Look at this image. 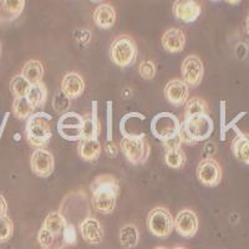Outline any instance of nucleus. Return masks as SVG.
Returning a JSON list of instances; mask_svg holds the SVG:
<instances>
[{
	"instance_id": "f257e3e1",
	"label": "nucleus",
	"mask_w": 249,
	"mask_h": 249,
	"mask_svg": "<svg viewBox=\"0 0 249 249\" xmlns=\"http://www.w3.org/2000/svg\"><path fill=\"white\" fill-rule=\"evenodd\" d=\"M91 203L95 211L102 214H111L115 211L120 184L112 175H100L90 184Z\"/></svg>"
},
{
	"instance_id": "f03ea898",
	"label": "nucleus",
	"mask_w": 249,
	"mask_h": 249,
	"mask_svg": "<svg viewBox=\"0 0 249 249\" xmlns=\"http://www.w3.org/2000/svg\"><path fill=\"white\" fill-rule=\"evenodd\" d=\"M214 132V122L208 113L184 116L179 128L182 143L192 144L210 139Z\"/></svg>"
},
{
	"instance_id": "7ed1b4c3",
	"label": "nucleus",
	"mask_w": 249,
	"mask_h": 249,
	"mask_svg": "<svg viewBox=\"0 0 249 249\" xmlns=\"http://www.w3.org/2000/svg\"><path fill=\"white\" fill-rule=\"evenodd\" d=\"M51 116L46 112H34L26 120L25 140L34 150L48 147L53 132H51Z\"/></svg>"
},
{
	"instance_id": "20e7f679",
	"label": "nucleus",
	"mask_w": 249,
	"mask_h": 249,
	"mask_svg": "<svg viewBox=\"0 0 249 249\" xmlns=\"http://www.w3.org/2000/svg\"><path fill=\"white\" fill-rule=\"evenodd\" d=\"M120 150L131 164L140 166L147 162L151 146L144 133L126 132L120 141Z\"/></svg>"
},
{
	"instance_id": "39448f33",
	"label": "nucleus",
	"mask_w": 249,
	"mask_h": 249,
	"mask_svg": "<svg viewBox=\"0 0 249 249\" xmlns=\"http://www.w3.org/2000/svg\"><path fill=\"white\" fill-rule=\"evenodd\" d=\"M136 40L131 35L121 34L113 39L110 46V57L116 66L121 69H127L132 66L137 60Z\"/></svg>"
},
{
	"instance_id": "423d86ee",
	"label": "nucleus",
	"mask_w": 249,
	"mask_h": 249,
	"mask_svg": "<svg viewBox=\"0 0 249 249\" xmlns=\"http://www.w3.org/2000/svg\"><path fill=\"white\" fill-rule=\"evenodd\" d=\"M147 227L155 237L167 238L172 234L175 221L167 208L156 207L148 213Z\"/></svg>"
},
{
	"instance_id": "0eeeda50",
	"label": "nucleus",
	"mask_w": 249,
	"mask_h": 249,
	"mask_svg": "<svg viewBox=\"0 0 249 249\" xmlns=\"http://www.w3.org/2000/svg\"><path fill=\"white\" fill-rule=\"evenodd\" d=\"M181 122L172 112L157 113L151 121V132L160 141H166L179 132Z\"/></svg>"
},
{
	"instance_id": "6e6552de",
	"label": "nucleus",
	"mask_w": 249,
	"mask_h": 249,
	"mask_svg": "<svg viewBox=\"0 0 249 249\" xmlns=\"http://www.w3.org/2000/svg\"><path fill=\"white\" fill-rule=\"evenodd\" d=\"M85 117L77 112H65L57 121V132L64 140L68 141H80L82 140Z\"/></svg>"
},
{
	"instance_id": "1a4fd4ad",
	"label": "nucleus",
	"mask_w": 249,
	"mask_h": 249,
	"mask_svg": "<svg viewBox=\"0 0 249 249\" xmlns=\"http://www.w3.org/2000/svg\"><path fill=\"white\" fill-rule=\"evenodd\" d=\"M196 173L199 182L206 187H217L221 183L222 177H223L221 164L213 157H207L202 160L197 166Z\"/></svg>"
},
{
	"instance_id": "9d476101",
	"label": "nucleus",
	"mask_w": 249,
	"mask_h": 249,
	"mask_svg": "<svg viewBox=\"0 0 249 249\" xmlns=\"http://www.w3.org/2000/svg\"><path fill=\"white\" fill-rule=\"evenodd\" d=\"M181 75L187 85L197 88L204 76V65L201 57L197 55H188L182 62Z\"/></svg>"
},
{
	"instance_id": "9b49d317",
	"label": "nucleus",
	"mask_w": 249,
	"mask_h": 249,
	"mask_svg": "<svg viewBox=\"0 0 249 249\" xmlns=\"http://www.w3.org/2000/svg\"><path fill=\"white\" fill-rule=\"evenodd\" d=\"M172 13L176 19L186 24L195 23L202 14L201 0H175Z\"/></svg>"
},
{
	"instance_id": "f8f14e48",
	"label": "nucleus",
	"mask_w": 249,
	"mask_h": 249,
	"mask_svg": "<svg viewBox=\"0 0 249 249\" xmlns=\"http://www.w3.org/2000/svg\"><path fill=\"white\" fill-rule=\"evenodd\" d=\"M30 166L34 175H36L37 177L46 178L53 175L55 170L54 155L46 148L34 150L30 159Z\"/></svg>"
},
{
	"instance_id": "ddd939ff",
	"label": "nucleus",
	"mask_w": 249,
	"mask_h": 249,
	"mask_svg": "<svg viewBox=\"0 0 249 249\" xmlns=\"http://www.w3.org/2000/svg\"><path fill=\"white\" fill-rule=\"evenodd\" d=\"M175 230L181 237L192 238L195 237L197 231H198V217L193 211L182 210L178 214L176 215L175 219Z\"/></svg>"
},
{
	"instance_id": "4468645a",
	"label": "nucleus",
	"mask_w": 249,
	"mask_h": 249,
	"mask_svg": "<svg viewBox=\"0 0 249 249\" xmlns=\"http://www.w3.org/2000/svg\"><path fill=\"white\" fill-rule=\"evenodd\" d=\"M163 93L171 105L182 106L188 101L190 90H188V85L183 80L173 79L166 84Z\"/></svg>"
},
{
	"instance_id": "2eb2a0df",
	"label": "nucleus",
	"mask_w": 249,
	"mask_h": 249,
	"mask_svg": "<svg viewBox=\"0 0 249 249\" xmlns=\"http://www.w3.org/2000/svg\"><path fill=\"white\" fill-rule=\"evenodd\" d=\"M80 233H81L84 241L92 246L101 244L104 237H105V232H104V228L99 219L92 217H86L80 223Z\"/></svg>"
},
{
	"instance_id": "dca6fc26",
	"label": "nucleus",
	"mask_w": 249,
	"mask_h": 249,
	"mask_svg": "<svg viewBox=\"0 0 249 249\" xmlns=\"http://www.w3.org/2000/svg\"><path fill=\"white\" fill-rule=\"evenodd\" d=\"M85 80L79 72L71 71L64 75L61 80V88L60 90L65 93L70 100L79 99L84 91H85Z\"/></svg>"
},
{
	"instance_id": "f3484780",
	"label": "nucleus",
	"mask_w": 249,
	"mask_h": 249,
	"mask_svg": "<svg viewBox=\"0 0 249 249\" xmlns=\"http://www.w3.org/2000/svg\"><path fill=\"white\" fill-rule=\"evenodd\" d=\"M187 39L183 31L178 28H170L164 31L161 37L162 48L170 53V54H177L184 50Z\"/></svg>"
},
{
	"instance_id": "a211bd4d",
	"label": "nucleus",
	"mask_w": 249,
	"mask_h": 249,
	"mask_svg": "<svg viewBox=\"0 0 249 249\" xmlns=\"http://www.w3.org/2000/svg\"><path fill=\"white\" fill-rule=\"evenodd\" d=\"M117 20L116 9L110 3H101L93 12V23L100 29H111Z\"/></svg>"
},
{
	"instance_id": "6ab92c4d",
	"label": "nucleus",
	"mask_w": 249,
	"mask_h": 249,
	"mask_svg": "<svg viewBox=\"0 0 249 249\" xmlns=\"http://www.w3.org/2000/svg\"><path fill=\"white\" fill-rule=\"evenodd\" d=\"M25 0H0V24L12 23L23 14Z\"/></svg>"
},
{
	"instance_id": "aec40b11",
	"label": "nucleus",
	"mask_w": 249,
	"mask_h": 249,
	"mask_svg": "<svg viewBox=\"0 0 249 249\" xmlns=\"http://www.w3.org/2000/svg\"><path fill=\"white\" fill-rule=\"evenodd\" d=\"M101 143L99 139H82L79 141L77 152L79 156L86 162H95L101 155Z\"/></svg>"
},
{
	"instance_id": "412c9836",
	"label": "nucleus",
	"mask_w": 249,
	"mask_h": 249,
	"mask_svg": "<svg viewBox=\"0 0 249 249\" xmlns=\"http://www.w3.org/2000/svg\"><path fill=\"white\" fill-rule=\"evenodd\" d=\"M235 131H237V136L234 137L231 146L232 153L235 160L249 166V137L237 128Z\"/></svg>"
},
{
	"instance_id": "4be33fe9",
	"label": "nucleus",
	"mask_w": 249,
	"mask_h": 249,
	"mask_svg": "<svg viewBox=\"0 0 249 249\" xmlns=\"http://www.w3.org/2000/svg\"><path fill=\"white\" fill-rule=\"evenodd\" d=\"M66 224H68V221L66 218L64 217L60 211H56V212H50L45 217L43 222V227L45 230H48L49 232H51L53 234H55L56 237L62 238V232L65 230Z\"/></svg>"
},
{
	"instance_id": "5701e85b",
	"label": "nucleus",
	"mask_w": 249,
	"mask_h": 249,
	"mask_svg": "<svg viewBox=\"0 0 249 249\" xmlns=\"http://www.w3.org/2000/svg\"><path fill=\"white\" fill-rule=\"evenodd\" d=\"M20 74L23 75L31 85L33 84H37V82L43 81L44 76V65L41 64V61L39 60H29L25 62V65L21 69V72Z\"/></svg>"
},
{
	"instance_id": "b1692460",
	"label": "nucleus",
	"mask_w": 249,
	"mask_h": 249,
	"mask_svg": "<svg viewBox=\"0 0 249 249\" xmlns=\"http://www.w3.org/2000/svg\"><path fill=\"white\" fill-rule=\"evenodd\" d=\"M25 97L34 108L41 107V106L45 105L46 100H48V89H46L45 84L41 81L30 85V89H29Z\"/></svg>"
},
{
	"instance_id": "393cba45",
	"label": "nucleus",
	"mask_w": 249,
	"mask_h": 249,
	"mask_svg": "<svg viewBox=\"0 0 249 249\" xmlns=\"http://www.w3.org/2000/svg\"><path fill=\"white\" fill-rule=\"evenodd\" d=\"M120 244L124 247V249H131L139 244L140 241V232L135 224H124L120 230L119 234Z\"/></svg>"
},
{
	"instance_id": "a878e982",
	"label": "nucleus",
	"mask_w": 249,
	"mask_h": 249,
	"mask_svg": "<svg viewBox=\"0 0 249 249\" xmlns=\"http://www.w3.org/2000/svg\"><path fill=\"white\" fill-rule=\"evenodd\" d=\"M35 112V108L30 105L25 96L15 97L13 102V113L18 120H28Z\"/></svg>"
},
{
	"instance_id": "bb28decb",
	"label": "nucleus",
	"mask_w": 249,
	"mask_h": 249,
	"mask_svg": "<svg viewBox=\"0 0 249 249\" xmlns=\"http://www.w3.org/2000/svg\"><path fill=\"white\" fill-rule=\"evenodd\" d=\"M186 161H187L186 152H184L181 147L166 151V155H164V162H166V164H167L170 168L179 170V168L184 167Z\"/></svg>"
},
{
	"instance_id": "cd10ccee",
	"label": "nucleus",
	"mask_w": 249,
	"mask_h": 249,
	"mask_svg": "<svg viewBox=\"0 0 249 249\" xmlns=\"http://www.w3.org/2000/svg\"><path fill=\"white\" fill-rule=\"evenodd\" d=\"M210 107L206 100L201 97H192L186 102L184 107V116H192V115H201V113H208Z\"/></svg>"
},
{
	"instance_id": "c85d7f7f",
	"label": "nucleus",
	"mask_w": 249,
	"mask_h": 249,
	"mask_svg": "<svg viewBox=\"0 0 249 249\" xmlns=\"http://www.w3.org/2000/svg\"><path fill=\"white\" fill-rule=\"evenodd\" d=\"M30 82L25 79L21 74L15 75L10 81V90L15 97H24L26 96L29 89H30Z\"/></svg>"
},
{
	"instance_id": "c756f323",
	"label": "nucleus",
	"mask_w": 249,
	"mask_h": 249,
	"mask_svg": "<svg viewBox=\"0 0 249 249\" xmlns=\"http://www.w3.org/2000/svg\"><path fill=\"white\" fill-rule=\"evenodd\" d=\"M60 238L61 237H56L55 234L49 232L48 230H45L44 227H41V230L37 233V242H39V244L43 249H54L56 244H59L57 241H59Z\"/></svg>"
},
{
	"instance_id": "7c9ffc66",
	"label": "nucleus",
	"mask_w": 249,
	"mask_h": 249,
	"mask_svg": "<svg viewBox=\"0 0 249 249\" xmlns=\"http://www.w3.org/2000/svg\"><path fill=\"white\" fill-rule=\"evenodd\" d=\"M70 105L71 100L61 90H59L55 93L54 99H53V107H54V110L57 113H60V115L65 113L68 111V108L70 107Z\"/></svg>"
},
{
	"instance_id": "2f4dec72",
	"label": "nucleus",
	"mask_w": 249,
	"mask_h": 249,
	"mask_svg": "<svg viewBox=\"0 0 249 249\" xmlns=\"http://www.w3.org/2000/svg\"><path fill=\"white\" fill-rule=\"evenodd\" d=\"M13 232H14V226L12 219L8 215L0 217V242H6L10 239Z\"/></svg>"
},
{
	"instance_id": "473e14b6",
	"label": "nucleus",
	"mask_w": 249,
	"mask_h": 249,
	"mask_svg": "<svg viewBox=\"0 0 249 249\" xmlns=\"http://www.w3.org/2000/svg\"><path fill=\"white\" fill-rule=\"evenodd\" d=\"M156 72H157V68H156V64L151 60H144L140 64L139 66V74L142 79L144 80H152L156 76Z\"/></svg>"
},
{
	"instance_id": "72a5a7b5",
	"label": "nucleus",
	"mask_w": 249,
	"mask_h": 249,
	"mask_svg": "<svg viewBox=\"0 0 249 249\" xmlns=\"http://www.w3.org/2000/svg\"><path fill=\"white\" fill-rule=\"evenodd\" d=\"M76 242L77 235L75 224L68 223L65 227V230H64V232H62V243L68 244V246H75Z\"/></svg>"
},
{
	"instance_id": "f704fd0d",
	"label": "nucleus",
	"mask_w": 249,
	"mask_h": 249,
	"mask_svg": "<svg viewBox=\"0 0 249 249\" xmlns=\"http://www.w3.org/2000/svg\"><path fill=\"white\" fill-rule=\"evenodd\" d=\"M162 143H163V147L166 151L173 150V148H178V147H181V144H183L182 143V140H181V136H179V133H177L176 136L171 137V139L166 140V141H163Z\"/></svg>"
},
{
	"instance_id": "c9c22d12",
	"label": "nucleus",
	"mask_w": 249,
	"mask_h": 249,
	"mask_svg": "<svg viewBox=\"0 0 249 249\" xmlns=\"http://www.w3.org/2000/svg\"><path fill=\"white\" fill-rule=\"evenodd\" d=\"M107 136L106 140L108 142L112 141V101H107Z\"/></svg>"
},
{
	"instance_id": "e433bc0d",
	"label": "nucleus",
	"mask_w": 249,
	"mask_h": 249,
	"mask_svg": "<svg viewBox=\"0 0 249 249\" xmlns=\"http://www.w3.org/2000/svg\"><path fill=\"white\" fill-rule=\"evenodd\" d=\"M226 104L223 101L221 102V140L226 139V131H227V126H226Z\"/></svg>"
},
{
	"instance_id": "4c0bfd02",
	"label": "nucleus",
	"mask_w": 249,
	"mask_h": 249,
	"mask_svg": "<svg viewBox=\"0 0 249 249\" xmlns=\"http://www.w3.org/2000/svg\"><path fill=\"white\" fill-rule=\"evenodd\" d=\"M105 151H106V153L108 155V157H111V159H113V157H116L117 156L116 144L112 143V142H108V143H106Z\"/></svg>"
},
{
	"instance_id": "58836bf2",
	"label": "nucleus",
	"mask_w": 249,
	"mask_h": 249,
	"mask_svg": "<svg viewBox=\"0 0 249 249\" xmlns=\"http://www.w3.org/2000/svg\"><path fill=\"white\" fill-rule=\"evenodd\" d=\"M8 213V202L5 197L0 195V217H4Z\"/></svg>"
},
{
	"instance_id": "ea45409f",
	"label": "nucleus",
	"mask_w": 249,
	"mask_h": 249,
	"mask_svg": "<svg viewBox=\"0 0 249 249\" xmlns=\"http://www.w3.org/2000/svg\"><path fill=\"white\" fill-rule=\"evenodd\" d=\"M215 150H217V148H215V143H214V142H208V143L204 144L203 151H204V153H206V155L208 156V157H211V156H212V155H214Z\"/></svg>"
},
{
	"instance_id": "a19ab883",
	"label": "nucleus",
	"mask_w": 249,
	"mask_h": 249,
	"mask_svg": "<svg viewBox=\"0 0 249 249\" xmlns=\"http://www.w3.org/2000/svg\"><path fill=\"white\" fill-rule=\"evenodd\" d=\"M9 115H10L9 112L5 113V116H4V119H3V122H1V124H0V139H1V136H3L4 128H5V126H6V122H8Z\"/></svg>"
},
{
	"instance_id": "79ce46f5",
	"label": "nucleus",
	"mask_w": 249,
	"mask_h": 249,
	"mask_svg": "<svg viewBox=\"0 0 249 249\" xmlns=\"http://www.w3.org/2000/svg\"><path fill=\"white\" fill-rule=\"evenodd\" d=\"M226 3L231 4V5H237V4H239L242 1V0H224Z\"/></svg>"
},
{
	"instance_id": "37998d69",
	"label": "nucleus",
	"mask_w": 249,
	"mask_h": 249,
	"mask_svg": "<svg viewBox=\"0 0 249 249\" xmlns=\"http://www.w3.org/2000/svg\"><path fill=\"white\" fill-rule=\"evenodd\" d=\"M246 31H247V34L249 35V14L246 19Z\"/></svg>"
},
{
	"instance_id": "c03bdc74",
	"label": "nucleus",
	"mask_w": 249,
	"mask_h": 249,
	"mask_svg": "<svg viewBox=\"0 0 249 249\" xmlns=\"http://www.w3.org/2000/svg\"><path fill=\"white\" fill-rule=\"evenodd\" d=\"M90 1L93 4H101V3H104L105 0H90Z\"/></svg>"
},
{
	"instance_id": "a18cd8bd",
	"label": "nucleus",
	"mask_w": 249,
	"mask_h": 249,
	"mask_svg": "<svg viewBox=\"0 0 249 249\" xmlns=\"http://www.w3.org/2000/svg\"><path fill=\"white\" fill-rule=\"evenodd\" d=\"M173 249H186V248H183V247H176V248Z\"/></svg>"
},
{
	"instance_id": "49530a36",
	"label": "nucleus",
	"mask_w": 249,
	"mask_h": 249,
	"mask_svg": "<svg viewBox=\"0 0 249 249\" xmlns=\"http://www.w3.org/2000/svg\"><path fill=\"white\" fill-rule=\"evenodd\" d=\"M155 249H167V248H164V247H157V248H155Z\"/></svg>"
},
{
	"instance_id": "de8ad7c7",
	"label": "nucleus",
	"mask_w": 249,
	"mask_h": 249,
	"mask_svg": "<svg viewBox=\"0 0 249 249\" xmlns=\"http://www.w3.org/2000/svg\"><path fill=\"white\" fill-rule=\"evenodd\" d=\"M0 56H1V43H0Z\"/></svg>"
},
{
	"instance_id": "09e8293b",
	"label": "nucleus",
	"mask_w": 249,
	"mask_h": 249,
	"mask_svg": "<svg viewBox=\"0 0 249 249\" xmlns=\"http://www.w3.org/2000/svg\"><path fill=\"white\" fill-rule=\"evenodd\" d=\"M212 1H219V0H212Z\"/></svg>"
}]
</instances>
